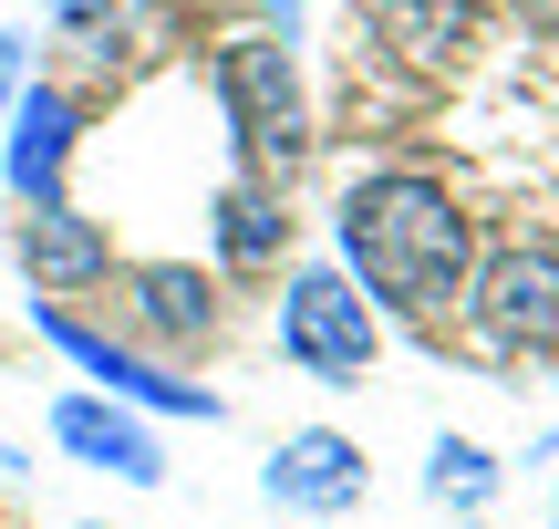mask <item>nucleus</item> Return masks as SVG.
I'll return each instance as SVG.
<instances>
[{
	"label": "nucleus",
	"mask_w": 559,
	"mask_h": 529,
	"mask_svg": "<svg viewBox=\"0 0 559 529\" xmlns=\"http://www.w3.org/2000/svg\"><path fill=\"white\" fill-rule=\"evenodd\" d=\"M332 228H342V281H353V291L415 311V322H436L445 302H466V270H477V219H466L436 177L383 166V177H362L353 198H342Z\"/></svg>",
	"instance_id": "1"
},
{
	"label": "nucleus",
	"mask_w": 559,
	"mask_h": 529,
	"mask_svg": "<svg viewBox=\"0 0 559 529\" xmlns=\"http://www.w3.org/2000/svg\"><path fill=\"white\" fill-rule=\"evenodd\" d=\"M218 104L239 125V145L260 166H300L311 156V94H300V62L280 32H239L218 52Z\"/></svg>",
	"instance_id": "2"
},
{
	"label": "nucleus",
	"mask_w": 559,
	"mask_h": 529,
	"mask_svg": "<svg viewBox=\"0 0 559 529\" xmlns=\"http://www.w3.org/2000/svg\"><path fill=\"white\" fill-rule=\"evenodd\" d=\"M32 332L83 374V385H104V405H135V415H198V426H218V415H228L207 385H177L166 364H145L135 343H115L104 322H83V311H62V302H32Z\"/></svg>",
	"instance_id": "3"
},
{
	"label": "nucleus",
	"mask_w": 559,
	"mask_h": 529,
	"mask_svg": "<svg viewBox=\"0 0 559 529\" xmlns=\"http://www.w3.org/2000/svg\"><path fill=\"white\" fill-rule=\"evenodd\" d=\"M373 311H362V291L342 281V270H290V291H280V353H290L311 385H362L373 374Z\"/></svg>",
	"instance_id": "4"
},
{
	"label": "nucleus",
	"mask_w": 559,
	"mask_h": 529,
	"mask_svg": "<svg viewBox=\"0 0 559 529\" xmlns=\"http://www.w3.org/2000/svg\"><path fill=\"white\" fill-rule=\"evenodd\" d=\"M466 302H477V332L498 353H549L559 343V249L549 239H508L466 270Z\"/></svg>",
	"instance_id": "5"
},
{
	"label": "nucleus",
	"mask_w": 559,
	"mask_h": 529,
	"mask_svg": "<svg viewBox=\"0 0 559 529\" xmlns=\"http://www.w3.org/2000/svg\"><path fill=\"white\" fill-rule=\"evenodd\" d=\"M270 498L290 519H342V509H362V489H373V468H362V447L342 426H300V436H280L270 447Z\"/></svg>",
	"instance_id": "6"
},
{
	"label": "nucleus",
	"mask_w": 559,
	"mask_h": 529,
	"mask_svg": "<svg viewBox=\"0 0 559 529\" xmlns=\"http://www.w3.org/2000/svg\"><path fill=\"white\" fill-rule=\"evenodd\" d=\"M73 136H83V115H73V94H62V83H32V94H11V145H0V177H11V198H21V208H52V198H62Z\"/></svg>",
	"instance_id": "7"
},
{
	"label": "nucleus",
	"mask_w": 559,
	"mask_h": 529,
	"mask_svg": "<svg viewBox=\"0 0 559 529\" xmlns=\"http://www.w3.org/2000/svg\"><path fill=\"white\" fill-rule=\"evenodd\" d=\"M52 447L83 457V468H115L124 489H156V478H166V447L145 436V415L135 405H104V395H62V405H52Z\"/></svg>",
	"instance_id": "8"
},
{
	"label": "nucleus",
	"mask_w": 559,
	"mask_h": 529,
	"mask_svg": "<svg viewBox=\"0 0 559 529\" xmlns=\"http://www.w3.org/2000/svg\"><path fill=\"white\" fill-rule=\"evenodd\" d=\"M11 260L32 270V291H94L104 270H115V239H104L83 208H21L11 219Z\"/></svg>",
	"instance_id": "9"
},
{
	"label": "nucleus",
	"mask_w": 559,
	"mask_h": 529,
	"mask_svg": "<svg viewBox=\"0 0 559 529\" xmlns=\"http://www.w3.org/2000/svg\"><path fill=\"white\" fill-rule=\"evenodd\" d=\"M124 291H135V322L156 332V343H207V332H218V291H207L187 260H145V270H124Z\"/></svg>",
	"instance_id": "10"
},
{
	"label": "nucleus",
	"mask_w": 559,
	"mask_h": 529,
	"mask_svg": "<svg viewBox=\"0 0 559 529\" xmlns=\"http://www.w3.org/2000/svg\"><path fill=\"white\" fill-rule=\"evenodd\" d=\"M477 11H487V0H362L373 42H383V52H404V62H445L466 32H477Z\"/></svg>",
	"instance_id": "11"
},
{
	"label": "nucleus",
	"mask_w": 559,
	"mask_h": 529,
	"mask_svg": "<svg viewBox=\"0 0 559 529\" xmlns=\"http://www.w3.org/2000/svg\"><path fill=\"white\" fill-rule=\"evenodd\" d=\"M280 249H290L280 198H270L260 177H228V187H218V260H228V270H270Z\"/></svg>",
	"instance_id": "12"
},
{
	"label": "nucleus",
	"mask_w": 559,
	"mask_h": 529,
	"mask_svg": "<svg viewBox=\"0 0 559 529\" xmlns=\"http://www.w3.org/2000/svg\"><path fill=\"white\" fill-rule=\"evenodd\" d=\"M425 498L456 519H477L487 498H498V457L477 447V436H436V457H425Z\"/></svg>",
	"instance_id": "13"
},
{
	"label": "nucleus",
	"mask_w": 559,
	"mask_h": 529,
	"mask_svg": "<svg viewBox=\"0 0 559 529\" xmlns=\"http://www.w3.org/2000/svg\"><path fill=\"white\" fill-rule=\"evenodd\" d=\"M21 62H32V42L0 32V115H11V94H21Z\"/></svg>",
	"instance_id": "14"
},
{
	"label": "nucleus",
	"mask_w": 559,
	"mask_h": 529,
	"mask_svg": "<svg viewBox=\"0 0 559 529\" xmlns=\"http://www.w3.org/2000/svg\"><path fill=\"white\" fill-rule=\"evenodd\" d=\"M270 21H280V42H290V21H300V0H270Z\"/></svg>",
	"instance_id": "15"
},
{
	"label": "nucleus",
	"mask_w": 559,
	"mask_h": 529,
	"mask_svg": "<svg viewBox=\"0 0 559 529\" xmlns=\"http://www.w3.org/2000/svg\"><path fill=\"white\" fill-rule=\"evenodd\" d=\"M52 11H62V21H83V11H94V0H52Z\"/></svg>",
	"instance_id": "16"
},
{
	"label": "nucleus",
	"mask_w": 559,
	"mask_h": 529,
	"mask_svg": "<svg viewBox=\"0 0 559 529\" xmlns=\"http://www.w3.org/2000/svg\"><path fill=\"white\" fill-rule=\"evenodd\" d=\"M83 529H94V519H83Z\"/></svg>",
	"instance_id": "17"
},
{
	"label": "nucleus",
	"mask_w": 559,
	"mask_h": 529,
	"mask_svg": "<svg viewBox=\"0 0 559 529\" xmlns=\"http://www.w3.org/2000/svg\"><path fill=\"white\" fill-rule=\"evenodd\" d=\"M549 529H559V519H549Z\"/></svg>",
	"instance_id": "18"
}]
</instances>
